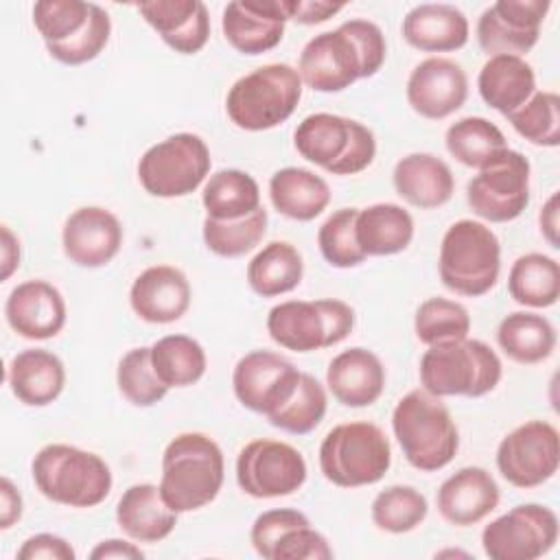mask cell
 <instances>
[{"label": "cell", "instance_id": "cell-1", "mask_svg": "<svg viewBox=\"0 0 560 560\" xmlns=\"http://www.w3.org/2000/svg\"><path fill=\"white\" fill-rule=\"evenodd\" d=\"M223 479V451L210 435L186 431L166 444L160 494L173 512L182 514L206 508L219 497Z\"/></svg>", "mask_w": 560, "mask_h": 560}, {"label": "cell", "instance_id": "cell-2", "mask_svg": "<svg viewBox=\"0 0 560 560\" xmlns=\"http://www.w3.org/2000/svg\"><path fill=\"white\" fill-rule=\"evenodd\" d=\"M392 431L405 459L422 472L448 466L459 448V431L448 407L427 389H411L396 402Z\"/></svg>", "mask_w": 560, "mask_h": 560}, {"label": "cell", "instance_id": "cell-3", "mask_svg": "<svg viewBox=\"0 0 560 560\" xmlns=\"http://www.w3.org/2000/svg\"><path fill=\"white\" fill-rule=\"evenodd\" d=\"M31 475L48 501L68 508H94L109 497L114 486L112 470L101 455L59 442L35 453Z\"/></svg>", "mask_w": 560, "mask_h": 560}, {"label": "cell", "instance_id": "cell-4", "mask_svg": "<svg viewBox=\"0 0 560 560\" xmlns=\"http://www.w3.org/2000/svg\"><path fill=\"white\" fill-rule=\"evenodd\" d=\"M503 376L499 354L481 339H457L429 346L420 359V383L429 394L479 398Z\"/></svg>", "mask_w": 560, "mask_h": 560}, {"label": "cell", "instance_id": "cell-5", "mask_svg": "<svg viewBox=\"0 0 560 560\" xmlns=\"http://www.w3.org/2000/svg\"><path fill=\"white\" fill-rule=\"evenodd\" d=\"M302 79L289 63H265L232 83L225 96L230 120L245 131H267L291 118L302 98Z\"/></svg>", "mask_w": 560, "mask_h": 560}, {"label": "cell", "instance_id": "cell-6", "mask_svg": "<svg viewBox=\"0 0 560 560\" xmlns=\"http://www.w3.org/2000/svg\"><path fill=\"white\" fill-rule=\"evenodd\" d=\"M440 280L464 298L486 295L499 280L501 243L481 221L459 219L442 236L438 258Z\"/></svg>", "mask_w": 560, "mask_h": 560}, {"label": "cell", "instance_id": "cell-7", "mask_svg": "<svg viewBox=\"0 0 560 560\" xmlns=\"http://www.w3.org/2000/svg\"><path fill=\"white\" fill-rule=\"evenodd\" d=\"M392 466V444L374 422L332 427L319 444V470L339 488L372 486Z\"/></svg>", "mask_w": 560, "mask_h": 560}, {"label": "cell", "instance_id": "cell-8", "mask_svg": "<svg viewBox=\"0 0 560 560\" xmlns=\"http://www.w3.org/2000/svg\"><path fill=\"white\" fill-rule=\"evenodd\" d=\"M354 328V311L337 298L287 300L267 315L269 337L291 352H315L341 343Z\"/></svg>", "mask_w": 560, "mask_h": 560}, {"label": "cell", "instance_id": "cell-9", "mask_svg": "<svg viewBox=\"0 0 560 560\" xmlns=\"http://www.w3.org/2000/svg\"><path fill=\"white\" fill-rule=\"evenodd\" d=\"M212 166L210 149L197 133L179 131L149 147L138 162V179L151 197L175 199L195 192Z\"/></svg>", "mask_w": 560, "mask_h": 560}, {"label": "cell", "instance_id": "cell-10", "mask_svg": "<svg viewBox=\"0 0 560 560\" xmlns=\"http://www.w3.org/2000/svg\"><path fill=\"white\" fill-rule=\"evenodd\" d=\"M529 160L508 147L468 182L470 210L490 223L514 221L529 203Z\"/></svg>", "mask_w": 560, "mask_h": 560}, {"label": "cell", "instance_id": "cell-11", "mask_svg": "<svg viewBox=\"0 0 560 560\" xmlns=\"http://www.w3.org/2000/svg\"><path fill=\"white\" fill-rule=\"evenodd\" d=\"M306 472L304 455L280 440H252L236 457L238 488L254 499L289 497L304 486Z\"/></svg>", "mask_w": 560, "mask_h": 560}, {"label": "cell", "instance_id": "cell-12", "mask_svg": "<svg viewBox=\"0 0 560 560\" xmlns=\"http://www.w3.org/2000/svg\"><path fill=\"white\" fill-rule=\"evenodd\" d=\"M558 516L540 503L514 505L481 532V547L490 560H536L553 549Z\"/></svg>", "mask_w": 560, "mask_h": 560}, {"label": "cell", "instance_id": "cell-13", "mask_svg": "<svg viewBox=\"0 0 560 560\" xmlns=\"http://www.w3.org/2000/svg\"><path fill=\"white\" fill-rule=\"evenodd\" d=\"M560 464V433L547 420H527L497 446V468L514 488H536L549 481Z\"/></svg>", "mask_w": 560, "mask_h": 560}, {"label": "cell", "instance_id": "cell-14", "mask_svg": "<svg viewBox=\"0 0 560 560\" xmlns=\"http://www.w3.org/2000/svg\"><path fill=\"white\" fill-rule=\"evenodd\" d=\"M298 74L304 85L326 94L341 92L354 81L365 79L363 57L343 24L335 31H324L304 44L298 61Z\"/></svg>", "mask_w": 560, "mask_h": 560}, {"label": "cell", "instance_id": "cell-15", "mask_svg": "<svg viewBox=\"0 0 560 560\" xmlns=\"http://www.w3.org/2000/svg\"><path fill=\"white\" fill-rule=\"evenodd\" d=\"M549 0H497L477 20V42L490 57L529 52L540 37Z\"/></svg>", "mask_w": 560, "mask_h": 560}, {"label": "cell", "instance_id": "cell-16", "mask_svg": "<svg viewBox=\"0 0 560 560\" xmlns=\"http://www.w3.org/2000/svg\"><path fill=\"white\" fill-rule=\"evenodd\" d=\"M300 374L289 359L271 350H254L234 365L232 389L245 409L271 416L291 398Z\"/></svg>", "mask_w": 560, "mask_h": 560}, {"label": "cell", "instance_id": "cell-17", "mask_svg": "<svg viewBox=\"0 0 560 560\" xmlns=\"http://www.w3.org/2000/svg\"><path fill=\"white\" fill-rule=\"evenodd\" d=\"M466 98L468 77L453 59L427 57L407 79V103L422 118H448L466 103Z\"/></svg>", "mask_w": 560, "mask_h": 560}, {"label": "cell", "instance_id": "cell-18", "mask_svg": "<svg viewBox=\"0 0 560 560\" xmlns=\"http://www.w3.org/2000/svg\"><path fill=\"white\" fill-rule=\"evenodd\" d=\"M120 245L122 225L114 212L101 206L77 208L61 230L63 254L77 267H105L116 258Z\"/></svg>", "mask_w": 560, "mask_h": 560}, {"label": "cell", "instance_id": "cell-19", "mask_svg": "<svg viewBox=\"0 0 560 560\" xmlns=\"http://www.w3.org/2000/svg\"><path fill=\"white\" fill-rule=\"evenodd\" d=\"M287 20L282 0H236L225 4L221 28L234 50L262 55L282 42Z\"/></svg>", "mask_w": 560, "mask_h": 560}, {"label": "cell", "instance_id": "cell-20", "mask_svg": "<svg viewBox=\"0 0 560 560\" xmlns=\"http://www.w3.org/2000/svg\"><path fill=\"white\" fill-rule=\"evenodd\" d=\"M4 317L24 339H52L66 326V300L50 282L26 280L11 289L4 304Z\"/></svg>", "mask_w": 560, "mask_h": 560}, {"label": "cell", "instance_id": "cell-21", "mask_svg": "<svg viewBox=\"0 0 560 560\" xmlns=\"http://www.w3.org/2000/svg\"><path fill=\"white\" fill-rule=\"evenodd\" d=\"M190 282L173 265H153L136 276L129 289L133 313L149 324H171L190 306Z\"/></svg>", "mask_w": 560, "mask_h": 560}, {"label": "cell", "instance_id": "cell-22", "mask_svg": "<svg viewBox=\"0 0 560 560\" xmlns=\"http://www.w3.org/2000/svg\"><path fill=\"white\" fill-rule=\"evenodd\" d=\"M501 499L494 477L481 466H464L446 477L438 490V512L442 518L457 527L477 525Z\"/></svg>", "mask_w": 560, "mask_h": 560}, {"label": "cell", "instance_id": "cell-23", "mask_svg": "<svg viewBox=\"0 0 560 560\" xmlns=\"http://www.w3.org/2000/svg\"><path fill=\"white\" fill-rule=\"evenodd\" d=\"M138 13L179 55L199 52L210 37V15L201 0H149Z\"/></svg>", "mask_w": 560, "mask_h": 560}, {"label": "cell", "instance_id": "cell-24", "mask_svg": "<svg viewBox=\"0 0 560 560\" xmlns=\"http://www.w3.org/2000/svg\"><path fill=\"white\" fill-rule=\"evenodd\" d=\"M326 385L343 407H370L385 389V368L372 350L354 346L332 357Z\"/></svg>", "mask_w": 560, "mask_h": 560}, {"label": "cell", "instance_id": "cell-25", "mask_svg": "<svg viewBox=\"0 0 560 560\" xmlns=\"http://www.w3.org/2000/svg\"><path fill=\"white\" fill-rule=\"evenodd\" d=\"M402 39L420 52H453L466 46L470 26L464 11L446 2L416 4L402 18Z\"/></svg>", "mask_w": 560, "mask_h": 560}, {"label": "cell", "instance_id": "cell-26", "mask_svg": "<svg viewBox=\"0 0 560 560\" xmlns=\"http://www.w3.org/2000/svg\"><path fill=\"white\" fill-rule=\"evenodd\" d=\"M392 182L396 195L420 210L440 208L455 192L451 166L433 153H409L400 158L394 166Z\"/></svg>", "mask_w": 560, "mask_h": 560}, {"label": "cell", "instance_id": "cell-27", "mask_svg": "<svg viewBox=\"0 0 560 560\" xmlns=\"http://www.w3.org/2000/svg\"><path fill=\"white\" fill-rule=\"evenodd\" d=\"M7 383L22 405L46 407L61 396L66 387V368L55 352L26 348L9 361Z\"/></svg>", "mask_w": 560, "mask_h": 560}, {"label": "cell", "instance_id": "cell-28", "mask_svg": "<svg viewBox=\"0 0 560 560\" xmlns=\"http://www.w3.org/2000/svg\"><path fill=\"white\" fill-rule=\"evenodd\" d=\"M116 523L131 540L153 545L171 536L177 525V512L166 505L160 486L133 483L118 499Z\"/></svg>", "mask_w": 560, "mask_h": 560}, {"label": "cell", "instance_id": "cell-29", "mask_svg": "<svg viewBox=\"0 0 560 560\" xmlns=\"http://www.w3.org/2000/svg\"><path fill=\"white\" fill-rule=\"evenodd\" d=\"M477 90L486 105L503 116H510L536 92V74L523 57L494 55L481 66Z\"/></svg>", "mask_w": 560, "mask_h": 560}, {"label": "cell", "instance_id": "cell-30", "mask_svg": "<svg viewBox=\"0 0 560 560\" xmlns=\"http://www.w3.org/2000/svg\"><path fill=\"white\" fill-rule=\"evenodd\" d=\"M269 199L282 217L313 221L328 208L330 186L311 168L284 166L269 179Z\"/></svg>", "mask_w": 560, "mask_h": 560}, {"label": "cell", "instance_id": "cell-31", "mask_svg": "<svg viewBox=\"0 0 560 560\" xmlns=\"http://www.w3.org/2000/svg\"><path fill=\"white\" fill-rule=\"evenodd\" d=\"M357 243L365 256H392L413 241V217L398 203H372L357 212Z\"/></svg>", "mask_w": 560, "mask_h": 560}, {"label": "cell", "instance_id": "cell-32", "mask_svg": "<svg viewBox=\"0 0 560 560\" xmlns=\"http://www.w3.org/2000/svg\"><path fill=\"white\" fill-rule=\"evenodd\" d=\"M352 127L354 120L339 114H308L295 127L293 144L306 162L322 166L324 171H330L348 151Z\"/></svg>", "mask_w": 560, "mask_h": 560}, {"label": "cell", "instance_id": "cell-33", "mask_svg": "<svg viewBox=\"0 0 560 560\" xmlns=\"http://www.w3.org/2000/svg\"><path fill=\"white\" fill-rule=\"evenodd\" d=\"M556 341L553 324L538 313H510L497 328L499 348L521 365H534L549 359L556 350Z\"/></svg>", "mask_w": 560, "mask_h": 560}, {"label": "cell", "instance_id": "cell-34", "mask_svg": "<svg viewBox=\"0 0 560 560\" xmlns=\"http://www.w3.org/2000/svg\"><path fill=\"white\" fill-rule=\"evenodd\" d=\"M304 260L289 241L267 243L247 265V284L260 298H278L300 287Z\"/></svg>", "mask_w": 560, "mask_h": 560}, {"label": "cell", "instance_id": "cell-35", "mask_svg": "<svg viewBox=\"0 0 560 560\" xmlns=\"http://www.w3.org/2000/svg\"><path fill=\"white\" fill-rule=\"evenodd\" d=\"M206 217L217 221H236L260 208L258 182L241 168H221L212 173L201 192Z\"/></svg>", "mask_w": 560, "mask_h": 560}, {"label": "cell", "instance_id": "cell-36", "mask_svg": "<svg viewBox=\"0 0 560 560\" xmlns=\"http://www.w3.org/2000/svg\"><path fill=\"white\" fill-rule=\"evenodd\" d=\"M508 291L514 302L529 308L553 306L560 298V265L556 258L529 252L518 256L508 276Z\"/></svg>", "mask_w": 560, "mask_h": 560}, {"label": "cell", "instance_id": "cell-37", "mask_svg": "<svg viewBox=\"0 0 560 560\" xmlns=\"http://www.w3.org/2000/svg\"><path fill=\"white\" fill-rule=\"evenodd\" d=\"M151 363L168 389L195 385L208 368L203 346L188 335L160 337L151 346Z\"/></svg>", "mask_w": 560, "mask_h": 560}, {"label": "cell", "instance_id": "cell-38", "mask_svg": "<svg viewBox=\"0 0 560 560\" xmlns=\"http://www.w3.org/2000/svg\"><path fill=\"white\" fill-rule=\"evenodd\" d=\"M448 153L464 166L483 168L508 149L503 131L483 116H464L455 120L444 136Z\"/></svg>", "mask_w": 560, "mask_h": 560}, {"label": "cell", "instance_id": "cell-39", "mask_svg": "<svg viewBox=\"0 0 560 560\" xmlns=\"http://www.w3.org/2000/svg\"><path fill=\"white\" fill-rule=\"evenodd\" d=\"M326 409H328V396L324 385L313 374L302 372L291 398L271 416H267V420L280 431H287L293 435H306L324 420Z\"/></svg>", "mask_w": 560, "mask_h": 560}, {"label": "cell", "instance_id": "cell-40", "mask_svg": "<svg viewBox=\"0 0 560 560\" xmlns=\"http://www.w3.org/2000/svg\"><path fill=\"white\" fill-rule=\"evenodd\" d=\"M267 210L260 206L256 212L236 221L203 219V243L221 258H238L256 249L267 232Z\"/></svg>", "mask_w": 560, "mask_h": 560}, {"label": "cell", "instance_id": "cell-41", "mask_svg": "<svg viewBox=\"0 0 560 560\" xmlns=\"http://www.w3.org/2000/svg\"><path fill=\"white\" fill-rule=\"evenodd\" d=\"M370 514L378 529L387 534H407L427 518L429 503L416 488L398 483L374 497Z\"/></svg>", "mask_w": 560, "mask_h": 560}, {"label": "cell", "instance_id": "cell-42", "mask_svg": "<svg viewBox=\"0 0 560 560\" xmlns=\"http://www.w3.org/2000/svg\"><path fill=\"white\" fill-rule=\"evenodd\" d=\"M413 330L424 346L466 339L470 332V315L466 306L455 300L429 298L416 311Z\"/></svg>", "mask_w": 560, "mask_h": 560}, {"label": "cell", "instance_id": "cell-43", "mask_svg": "<svg viewBox=\"0 0 560 560\" xmlns=\"http://www.w3.org/2000/svg\"><path fill=\"white\" fill-rule=\"evenodd\" d=\"M505 118L521 138L536 147L560 144V96L556 92L536 90L527 103Z\"/></svg>", "mask_w": 560, "mask_h": 560}, {"label": "cell", "instance_id": "cell-44", "mask_svg": "<svg viewBox=\"0 0 560 560\" xmlns=\"http://www.w3.org/2000/svg\"><path fill=\"white\" fill-rule=\"evenodd\" d=\"M116 385L133 407H153L168 394V387L153 370L151 346L131 348L122 354L116 370Z\"/></svg>", "mask_w": 560, "mask_h": 560}, {"label": "cell", "instance_id": "cell-45", "mask_svg": "<svg viewBox=\"0 0 560 560\" xmlns=\"http://www.w3.org/2000/svg\"><path fill=\"white\" fill-rule=\"evenodd\" d=\"M357 212L359 208H339L319 225L317 245L330 267L350 269L368 258L357 243Z\"/></svg>", "mask_w": 560, "mask_h": 560}, {"label": "cell", "instance_id": "cell-46", "mask_svg": "<svg viewBox=\"0 0 560 560\" xmlns=\"http://www.w3.org/2000/svg\"><path fill=\"white\" fill-rule=\"evenodd\" d=\"M94 2L39 0L33 4V24L44 44H59L74 37L90 20Z\"/></svg>", "mask_w": 560, "mask_h": 560}, {"label": "cell", "instance_id": "cell-47", "mask_svg": "<svg viewBox=\"0 0 560 560\" xmlns=\"http://www.w3.org/2000/svg\"><path fill=\"white\" fill-rule=\"evenodd\" d=\"M109 35H112L109 13L103 7L94 4L88 24L74 37L59 44H46V50L59 63L81 66L96 59L103 52V48L109 42Z\"/></svg>", "mask_w": 560, "mask_h": 560}, {"label": "cell", "instance_id": "cell-48", "mask_svg": "<svg viewBox=\"0 0 560 560\" xmlns=\"http://www.w3.org/2000/svg\"><path fill=\"white\" fill-rule=\"evenodd\" d=\"M302 525H311V521L300 510H291V508L267 510V512L258 514L254 525H252V532H249L252 547L256 549V553L260 558L273 560V549H276L278 540L289 529H295V527H302Z\"/></svg>", "mask_w": 560, "mask_h": 560}, {"label": "cell", "instance_id": "cell-49", "mask_svg": "<svg viewBox=\"0 0 560 560\" xmlns=\"http://www.w3.org/2000/svg\"><path fill=\"white\" fill-rule=\"evenodd\" d=\"M332 547L311 525L289 529L273 549V560H330Z\"/></svg>", "mask_w": 560, "mask_h": 560}, {"label": "cell", "instance_id": "cell-50", "mask_svg": "<svg viewBox=\"0 0 560 560\" xmlns=\"http://www.w3.org/2000/svg\"><path fill=\"white\" fill-rule=\"evenodd\" d=\"M343 26L354 37V42L359 46V52L363 57L365 79L374 77L383 68L385 57H387V44H385V35H383L381 26L370 20H361V18L348 20V22H343Z\"/></svg>", "mask_w": 560, "mask_h": 560}, {"label": "cell", "instance_id": "cell-51", "mask_svg": "<svg viewBox=\"0 0 560 560\" xmlns=\"http://www.w3.org/2000/svg\"><path fill=\"white\" fill-rule=\"evenodd\" d=\"M374 155H376V138H374L372 129H368L363 122L354 120L348 151L328 173L330 175H357L374 162Z\"/></svg>", "mask_w": 560, "mask_h": 560}, {"label": "cell", "instance_id": "cell-52", "mask_svg": "<svg viewBox=\"0 0 560 560\" xmlns=\"http://www.w3.org/2000/svg\"><path fill=\"white\" fill-rule=\"evenodd\" d=\"M18 558L20 560H74L77 551L66 538L42 532V534L28 536L22 542V547L18 549Z\"/></svg>", "mask_w": 560, "mask_h": 560}, {"label": "cell", "instance_id": "cell-53", "mask_svg": "<svg viewBox=\"0 0 560 560\" xmlns=\"http://www.w3.org/2000/svg\"><path fill=\"white\" fill-rule=\"evenodd\" d=\"M282 4L289 20L306 26L322 24L346 7L341 2H324V0H282Z\"/></svg>", "mask_w": 560, "mask_h": 560}, {"label": "cell", "instance_id": "cell-54", "mask_svg": "<svg viewBox=\"0 0 560 560\" xmlns=\"http://www.w3.org/2000/svg\"><path fill=\"white\" fill-rule=\"evenodd\" d=\"M22 494L9 477L0 479V527L9 529L22 516Z\"/></svg>", "mask_w": 560, "mask_h": 560}, {"label": "cell", "instance_id": "cell-55", "mask_svg": "<svg viewBox=\"0 0 560 560\" xmlns=\"http://www.w3.org/2000/svg\"><path fill=\"white\" fill-rule=\"evenodd\" d=\"M90 558L92 560H140L144 558V551L136 545V542H129V540H122V538H107V540H101L92 551H90Z\"/></svg>", "mask_w": 560, "mask_h": 560}, {"label": "cell", "instance_id": "cell-56", "mask_svg": "<svg viewBox=\"0 0 560 560\" xmlns=\"http://www.w3.org/2000/svg\"><path fill=\"white\" fill-rule=\"evenodd\" d=\"M2 232V241H0V267L2 280H9L13 276V271L20 267V241L18 236L11 232L9 225L0 228Z\"/></svg>", "mask_w": 560, "mask_h": 560}, {"label": "cell", "instance_id": "cell-57", "mask_svg": "<svg viewBox=\"0 0 560 560\" xmlns=\"http://www.w3.org/2000/svg\"><path fill=\"white\" fill-rule=\"evenodd\" d=\"M538 225H540V232L542 236L547 238V243L558 249V192H553L545 206L540 208V214H538Z\"/></svg>", "mask_w": 560, "mask_h": 560}]
</instances>
